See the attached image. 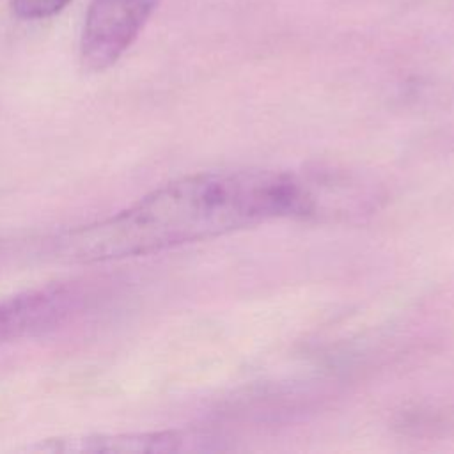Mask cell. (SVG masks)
I'll use <instances>...</instances> for the list:
<instances>
[{
	"mask_svg": "<svg viewBox=\"0 0 454 454\" xmlns=\"http://www.w3.org/2000/svg\"><path fill=\"white\" fill-rule=\"evenodd\" d=\"M312 209L309 186L291 172L206 170L177 177L108 218L59 234L50 252L67 262L121 261Z\"/></svg>",
	"mask_w": 454,
	"mask_h": 454,
	"instance_id": "obj_1",
	"label": "cell"
},
{
	"mask_svg": "<svg viewBox=\"0 0 454 454\" xmlns=\"http://www.w3.org/2000/svg\"><path fill=\"white\" fill-rule=\"evenodd\" d=\"M85 280L55 282L0 300V344L50 333L82 316L96 300Z\"/></svg>",
	"mask_w": 454,
	"mask_h": 454,
	"instance_id": "obj_2",
	"label": "cell"
},
{
	"mask_svg": "<svg viewBox=\"0 0 454 454\" xmlns=\"http://www.w3.org/2000/svg\"><path fill=\"white\" fill-rule=\"evenodd\" d=\"M160 0H90L82 37L80 60L89 71L114 66L138 37Z\"/></svg>",
	"mask_w": 454,
	"mask_h": 454,
	"instance_id": "obj_3",
	"label": "cell"
},
{
	"mask_svg": "<svg viewBox=\"0 0 454 454\" xmlns=\"http://www.w3.org/2000/svg\"><path fill=\"white\" fill-rule=\"evenodd\" d=\"M222 449L218 438L207 431L199 429H165L144 433H99L51 438L39 443L35 450L66 452V454H98V452H197Z\"/></svg>",
	"mask_w": 454,
	"mask_h": 454,
	"instance_id": "obj_4",
	"label": "cell"
},
{
	"mask_svg": "<svg viewBox=\"0 0 454 454\" xmlns=\"http://www.w3.org/2000/svg\"><path fill=\"white\" fill-rule=\"evenodd\" d=\"M71 0H11L12 12L21 20H44L62 11Z\"/></svg>",
	"mask_w": 454,
	"mask_h": 454,
	"instance_id": "obj_5",
	"label": "cell"
}]
</instances>
